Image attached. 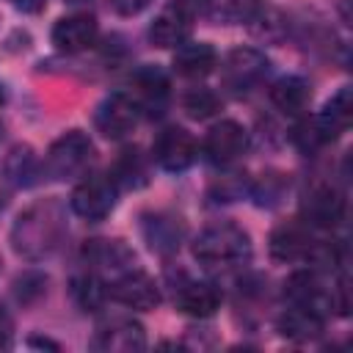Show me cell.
<instances>
[{"instance_id":"16","label":"cell","mask_w":353,"mask_h":353,"mask_svg":"<svg viewBox=\"0 0 353 353\" xmlns=\"http://www.w3.org/2000/svg\"><path fill=\"white\" fill-rule=\"evenodd\" d=\"M174 303L182 314L212 317L221 309V290L212 281H182L174 292Z\"/></svg>"},{"instance_id":"28","label":"cell","mask_w":353,"mask_h":353,"mask_svg":"<svg viewBox=\"0 0 353 353\" xmlns=\"http://www.w3.org/2000/svg\"><path fill=\"white\" fill-rule=\"evenodd\" d=\"M221 97L212 91V88H190L185 97H182V108L190 119H210L221 110Z\"/></svg>"},{"instance_id":"26","label":"cell","mask_w":353,"mask_h":353,"mask_svg":"<svg viewBox=\"0 0 353 353\" xmlns=\"http://www.w3.org/2000/svg\"><path fill=\"white\" fill-rule=\"evenodd\" d=\"M39 168H41V165H39L36 154L30 152V146H17V149H11V154H8V160H6V174H8L11 182L19 185V188L33 185Z\"/></svg>"},{"instance_id":"27","label":"cell","mask_w":353,"mask_h":353,"mask_svg":"<svg viewBox=\"0 0 353 353\" xmlns=\"http://www.w3.org/2000/svg\"><path fill=\"white\" fill-rule=\"evenodd\" d=\"M287 185H290V182H287L284 174L268 171V174H262L256 182L248 185V193H251V199H254L259 207H276V204L284 199Z\"/></svg>"},{"instance_id":"24","label":"cell","mask_w":353,"mask_h":353,"mask_svg":"<svg viewBox=\"0 0 353 353\" xmlns=\"http://www.w3.org/2000/svg\"><path fill=\"white\" fill-rule=\"evenodd\" d=\"M110 176H113L116 188H130V190L143 188V185L149 182V160H146V157L141 154V149H135V146H132V149H124V152L119 154V160H116Z\"/></svg>"},{"instance_id":"4","label":"cell","mask_w":353,"mask_h":353,"mask_svg":"<svg viewBox=\"0 0 353 353\" xmlns=\"http://www.w3.org/2000/svg\"><path fill=\"white\" fill-rule=\"evenodd\" d=\"M116 182L110 174H91L83 176L72 190V212L85 221H105L116 207Z\"/></svg>"},{"instance_id":"21","label":"cell","mask_w":353,"mask_h":353,"mask_svg":"<svg viewBox=\"0 0 353 353\" xmlns=\"http://www.w3.org/2000/svg\"><path fill=\"white\" fill-rule=\"evenodd\" d=\"M185 234V223L176 215L168 212H154L143 221V237L149 243L152 251L157 254H171L179 248V240Z\"/></svg>"},{"instance_id":"18","label":"cell","mask_w":353,"mask_h":353,"mask_svg":"<svg viewBox=\"0 0 353 353\" xmlns=\"http://www.w3.org/2000/svg\"><path fill=\"white\" fill-rule=\"evenodd\" d=\"M83 259L97 270H110L113 276H119L121 270L132 268L135 251L124 240H88L83 245Z\"/></svg>"},{"instance_id":"3","label":"cell","mask_w":353,"mask_h":353,"mask_svg":"<svg viewBox=\"0 0 353 353\" xmlns=\"http://www.w3.org/2000/svg\"><path fill=\"white\" fill-rule=\"evenodd\" d=\"M91 163H94V143H91V138L83 130H69V132H63L61 138L52 141V146L44 154L41 171L50 179L63 182V179L83 176Z\"/></svg>"},{"instance_id":"32","label":"cell","mask_w":353,"mask_h":353,"mask_svg":"<svg viewBox=\"0 0 353 353\" xmlns=\"http://www.w3.org/2000/svg\"><path fill=\"white\" fill-rule=\"evenodd\" d=\"M149 6H152V0H110V8L119 17H135Z\"/></svg>"},{"instance_id":"19","label":"cell","mask_w":353,"mask_h":353,"mask_svg":"<svg viewBox=\"0 0 353 353\" xmlns=\"http://www.w3.org/2000/svg\"><path fill=\"white\" fill-rule=\"evenodd\" d=\"M190 14L188 11H182L176 3H171L165 11H160L157 17H154V22L149 25V41L154 44V47H163V50H168V47H179L182 41H188V36H190Z\"/></svg>"},{"instance_id":"29","label":"cell","mask_w":353,"mask_h":353,"mask_svg":"<svg viewBox=\"0 0 353 353\" xmlns=\"http://www.w3.org/2000/svg\"><path fill=\"white\" fill-rule=\"evenodd\" d=\"M44 292H47V276H44V273L28 270V273H22V276L14 281V295H17V301H19L22 306L39 301Z\"/></svg>"},{"instance_id":"14","label":"cell","mask_w":353,"mask_h":353,"mask_svg":"<svg viewBox=\"0 0 353 353\" xmlns=\"http://www.w3.org/2000/svg\"><path fill=\"white\" fill-rule=\"evenodd\" d=\"M276 328H279V334H281L284 339H290V342H312V339H317V336L323 334V328H325V314H323L320 309H314V306L290 303V306L281 312Z\"/></svg>"},{"instance_id":"31","label":"cell","mask_w":353,"mask_h":353,"mask_svg":"<svg viewBox=\"0 0 353 353\" xmlns=\"http://www.w3.org/2000/svg\"><path fill=\"white\" fill-rule=\"evenodd\" d=\"M292 141H295L303 152H314L317 146H323V143H325V138L320 135V130H317L314 119H303V121L292 130Z\"/></svg>"},{"instance_id":"12","label":"cell","mask_w":353,"mask_h":353,"mask_svg":"<svg viewBox=\"0 0 353 353\" xmlns=\"http://www.w3.org/2000/svg\"><path fill=\"white\" fill-rule=\"evenodd\" d=\"M91 347L105 353H135L146 347V331L130 317H113L97 328Z\"/></svg>"},{"instance_id":"20","label":"cell","mask_w":353,"mask_h":353,"mask_svg":"<svg viewBox=\"0 0 353 353\" xmlns=\"http://www.w3.org/2000/svg\"><path fill=\"white\" fill-rule=\"evenodd\" d=\"M350 121H353V91H350V85H342V88L323 105V110L314 116V124H317L320 135H323L325 143H328V141L339 138V135L350 127Z\"/></svg>"},{"instance_id":"25","label":"cell","mask_w":353,"mask_h":353,"mask_svg":"<svg viewBox=\"0 0 353 353\" xmlns=\"http://www.w3.org/2000/svg\"><path fill=\"white\" fill-rule=\"evenodd\" d=\"M69 292L83 312H97V309H102V303L108 298V284H102L94 273H80L72 279Z\"/></svg>"},{"instance_id":"10","label":"cell","mask_w":353,"mask_h":353,"mask_svg":"<svg viewBox=\"0 0 353 353\" xmlns=\"http://www.w3.org/2000/svg\"><path fill=\"white\" fill-rule=\"evenodd\" d=\"M248 149V132L240 121L223 119L207 130L204 138V154L212 165H229Z\"/></svg>"},{"instance_id":"36","label":"cell","mask_w":353,"mask_h":353,"mask_svg":"<svg viewBox=\"0 0 353 353\" xmlns=\"http://www.w3.org/2000/svg\"><path fill=\"white\" fill-rule=\"evenodd\" d=\"M3 97H6V94H3V85H0V102H3Z\"/></svg>"},{"instance_id":"17","label":"cell","mask_w":353,"mask_h":353,"mask_svg":"<svg viewBox=\"0 0 353 353\" xmlns=\"http://www.w3.org/2000/svg\"><path fill=\"white\" fill-rule=\"evenodd\" d=\"M284 298H287V303L314 306V309H320L323 314H325L328 309H334V290L328 292V290L320 284V279H317L314 270H298V273H292V276L284 281Z\"/></svg>"},{"instance_id":"2","label":"cell","mask_w":353,"mask_h":353,"mask_svg":"<svg viewBox=\"0 0 353 353\" xmlns=\"http://www.w3.org/2000/svg\"><path fill=\"white\" fill-rule=\"evenodd\" d=\"M251 254V237L237 223H212L193 240V256L207 268H229Z\"/></svg>"},{"instance_id":"5","label":"cell","mask_w":353,"mask_h":353,"mask_svg":"<svg viewBox=\"0 0 353 353\" xmlns=\"http://www.w3.org/2000/svg\"><path fill=\"white\" fill-rule=\"evenodd\" d=\"M270 72V61L254 50V47H237L223 58L221 66V77L226 83V88H232L234 94H248L254 91Z\"/></svg>"},{"instance_id":"8","label":"cell","mask_w":353,"mask_h":353,"mask_svg":"<svg viewBox=\"0 0 353 353\" xmlns=\"http://www.w3.org/2000/svg\"><path fill=\"white\" fill-rule=\"evenodd\" d=\"M138 119H141V110H138L135 99H132L130 94H121V91L105 97V99L97 105V110H94V124H97V130H99L105 138H110V141L127 138V135L135 130Z\"/></svg>"},{"instance_id":"9","label":"cell","mask_w":353,"mask_h":353,"mask_svg":"<svg viewBox=\"0 0 353 353\" xmlns=\"http://www.w3.org/2000/svg\"><path fill=\"white\" fill-rule=\"evenodd\" d=\"M312 245H314V234L303 218L279 223L268 240V251L276 262H303V259H309Z\"/></svg>"},{"instance_id":"33","label":"cell","mask_w":353,"mask_h":353,"mask_svg":"<svg viewBox=\"0 0 353 353\" xmlns=\"http://www.w3.org/2000/svg\"><path fill=\"white\" fill-rule=\"evenodd\" d=\"M14 339V320L6 306H0V350H8Z\"/></svg>"},{"instance_id":"15","label":"cell","mask_w":353,"mask_h":353,"mask_svg":"<svg viewBox=\"0 0 353 353\" xmlns=\"http://www.w3.org/2000/svg\"><path fill=\"white\" fill-rule=\"evenodd\" d=\"M99 25L91 14H72L55 22L52 28V44L61 52H83L97 41Z\"/></svg>"},{"instance_id":"30","label":"cell","mask_w":353,"mask_h":353,"mask_svg":"<svg viewBox=\"0 0 353 353\" xmlns=\"http://www.w3.org/2000/svg\"><path fill=\"white\" fill-rule=\"evenodd\" d=\"M248 179H245V174H240V171H234V174H223L218 182H215V188H212V196L218 199V201H234V199H240L245 190H248Z\"/></svg>"},{"instance_id":"35","label":"cell","mask_w":353,"mask_h":353,"mask_svg":"<svg viewBox=\"0 0 353 353\" xmlns=\"http://www.w3.org/2000/svg\"><path fill=\"white\" fill-rule=\"evenodd\" d=\"M66 3H85V0H66Z\"/></svg>"},{"instance_id":"23","label":"cell","mask_w":353,"mask_h":353,"mask_svg":"<svg viewBox=\"0 0 353 353\" xmlns=\"http://www.w3.org/2000/svg\"><path fill=\"white\" fill-rule=\"evenodd\" d=\"M309 99H312V85L298 74H287L276 80L270 88V102L287 116H301L309 108Z\"/></svg>"},{"instance_id":"6","label":"cell","mask_w":353,"mask_h":353,"mask_svg":"<svg viewBox=\"0 0 353 353\" xmlns=\"http://www.w3.org/2000/svg\"><path fill=\"white\" fill-rule=\"evenodd\" d=\"M196 154H199V146H196V138L185 130V127H163L152 143V157L154 163L163 168V171H171V174H179V171H188L193 163H196Z\"/></svg>"},{"instance_id":"22","label":"cell","mask_w":353,"mask_h":353,"mask_svg":"<svg viewBox=\"0 0 353 353\" xmlns=\"http://www.w3.org/2000/svg\"><path fill=\"white\" fill-rule=\"evenodd\" d=\"M218 66V52L207 41H182L174 52V69L182 77H204Z\"/></svg>"},{"instance_id":"13","label":"cell","mask_w":353,"mask_h":353,"mask_svg":"<svg viewBox=\"0 0 353 353\" xmlns=\"http://www.w3.org/2000/svg\"><path fill=\"white\" fill-rule=\"evenodd\" d=\"M168 94H171V83L168 74L160 66H141L132 74V99L138 105V110L149 113V116H160L168 105Z\"/></svg>"},{"instance_id":"11","label":"cell","mask_w":353,"mask_h":353,"mask_svg":"<svg viewBox=\"0 0 353 353\" xmlns=\"http://www.w3.org/2000/svg\"><path fill=\"white\" fill-rule=\"evenodd\" d=\"M301 218L312 229H334L345 218V196L334 185H314L301 201Z\"/></svg>"},{"instance_id":"34","label":"cell","mask_w":353,"mask_h":353,"mask_svg":"<svg viewBox=\"0 0 353 353\" xmlns=\"http://www.w3.org/2000/svg\"><path fill=\"white\" fill-rule=\"evenodd\" d=\"M11 6L25 11V14H39V11H44L47 0H11Z\"/></svg>"},{"instance_id":"37","label":"cell","mask_w":353,"mask_h":353,"mask_svg":"<svg viewBox=\"0 0 353 353\" xmlns=\"http://www.w3.org/2000/svg\"><path fill=\"white\" fill-rule=\"evenodd\" d=\"M0 135H3V124H0Z\"/></svg>"},{"instance_id":"7","label":"cell","mask_w":353,"mask_h":353,"mask_svg":"<svg viewBox=\"0 0 353 353\" xmlns=\"http://www.w3.org/2000/svg\"><path fill=\"white\" fill-rule=\"evenodd\" d=\"M108 298L119 301L127 309L149 312L160 303V287L149 273H143L138 268H127L108 284Z\"/></svg>"},{"instance_id":"1","label":"cell","mask_w":353,"mask_h":353,"mask_svg":"<svg viewBox=\"0 0 353 353\" xmlns=\"http://www.w3.org/2000/svg\"><path fill=\"white\" fill-rule=\"evenodd\" d=\"M66 237V210L58 199L30 204L11 226V245L19 256L39 262L50 256Z\"/></svg>"}]
</instances>
